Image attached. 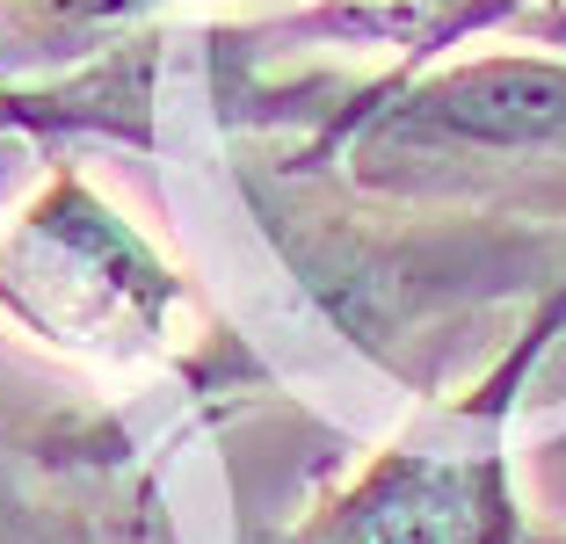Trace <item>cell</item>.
<instances>
[{"mask_svg":"<svg viewBox=\"0 0 566 544\" xmlns=\"http://www.w3.org/2000/svg\"><path fill=\"white\" fill-rule=\"evenodd\" d=\"M0 291L22 320L81 348H146L175 305V276L81 181H59L0 248Z\"/></svg>","mask_w":566,"mask_h":544,"instance_id":"cell-1","label":"cell"},{"mask_svg":"<svg viewBox=\"0 0 566 544\" xmlns=\"http://www.w3.org/2000/svg\"><path fill=\"white\" fill-rule=\"evenodd\" d=\"M509 450L494 429L450 443H392L269 544H523Z\"/></svg>","mask_w":566,"mask_h":544,"instance_id":"cell-2","label":"cell"},{"mask_svg":"<svg viewBox=\"0 0 566 544\" xmlns=\"http://www.w3.org/2000/svg\"><path fill=\"white\" fill-rule=\"evenodd\" d=\"M552 146H566V59H472L364 124V160H516Z\"/></svg>","mask_w":566,"mask_h":544,"instance_id":"cell-3","label":"cell"},{"mask_svg":"<svg viewBox=\"0 0 566 544\" xmlns=\"http://www.w3.org/2000/svg\"><path fill=\"white\" fill-rule=\"evenodd\" d=\"M523 544H566V530H531Z\"/></svg>","mask_w":566,"mask_h":544,"instance_id":"cell-4","label":"cell"}]
</instances>
